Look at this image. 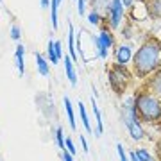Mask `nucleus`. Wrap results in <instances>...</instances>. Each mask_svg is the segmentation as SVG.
I'll return each instance as SVG.
<instances>
[{"mask_svg": "<svg viewBox=\"0 0 161 161\" xmlns=\"http://www.w3.org/2000/svg\"><path fill=\"white\" fill-rule=\"evenodd\" d=\"M125 20H127V9L124 7L122 0H111L109 11L106 14V25H108L113 32H118Z\"/></svg>", "mask_w": 161, "mask_h": 161, "instance_id": "nucleus-6", "label": "nucleus"}, {"mask_svg": "<svg viewBox=\"0 0 161 161\" xmlns=\"http://www.w3.org/2000/svg\"><path fill=\"white\" fill-rule=\"evenodd\" d=\"M92 100V111H93V116H95V122H97V129H95V136L97 138H100L104 134V122H102V113H100V109H98V104H97V97H92L90 98Z\"/></svg>", "mask_w": 161, "mask_h": 161, "instance_id": "nucleus-13", "label": "nucleus"}, {"mask_svg": "<svg viewBox=\"0 0 161 161\" xmlns=\"http://www.w3.org/2000/svg\"><path fill=\"white\" fill-rule=\"evenodd\" d=\"M143 88L149 90L150 93H154L156 97L161 98V68L156 70L154 74L149 75V77L143 80Z\"/></svg>", "mask_w": 161, "mask_h": 161, "instance_id": "nucleus-9", "label": "nucleus"}, {"mask_svg": "<svg viewBox=\"0 0 161 161\" xmlns=\"http://www.w3.org/2000/svg\"><path fill=\"white\" fill-rule=\"evenodd\" d=\"M34 59H36L38 74H40L41 77H48V75H50V61H48L43 54H40V52H36L34 54Z\"/></svg>", "mask_w": 161, "mask_h": 161, "instance_id": "nucleus-15", "label": "nucleus"}, {"mask_svg": "<svg viewBox=\"0 0 161 161\" xmlns=\"http://www.w3.org/2000/svg\"><path fill=\"white\" fill-rule=\"evenodd\" d=\"M77 14L79 16H86L88 14V0H77Z\"/></svg>", "mask_w": 161, "mask_h": 161, "instance_id": "nucleus-26", "label": "nucleus"}, {"mask_svg": "<svg viewBox=\"0 0 161 161\" xmlns=\"http://www.w3.org/2000/svg\"><path fill=\"white\" fill-rule=\"evenodd\" d=\"M136 154H138L140 161H159L158 158H154V156L150 154L145 147H138V149H136Z\"/></svg>", "mask_w": 161, "mask_h": 161, "instance_id": "nucleus-24", "label": "nucleus"}, {"mask_svg": "<svg viewBox=\"0 0 161 161\" xmlns=\"http://www.w3.org/2000/svg\"><path fill=\"white\" fill-rule=\"evenodd\" d=\"M134 2H136V0H122V4H124V7H125V9H131Z\"/></svg>", "mask_w": 161, "mask_h": 161, "instance_id": "nucleus-34", "label": "nucleus"}, {"mask_svg": "<svg viewBox=\"0 0 161 161\" xmlns=\"http://www.w3.org/2000/svg\"><path fill=\"white\" fill-rule=\"evenodd\" d=\"M132 54H134V50L129 43H118L113 47V63L129 66L132 61Z\"/></svg>", "mask_w": 161, "mask_h": 161, "instance_id": "nucleus-7", "label": "nucleus"}, {"mask_svg": "<svg viewBox=\"0 0 161 161\" xmlns=\"http://www.w3.org/2000/svg\"><path fill=\"white\" fill-rule=\"evenodd\" d=\"M47 59L50 61V64H59V59L56 56V48H54V40H48V43H47Z\"/></svg>", "mask_w": 161, "mask_h": 161, "instance_id": "nucleus-23", "label": "nucleus"}, {"mask_svg": "<svg viewBox=\"0 0 161 161\" xmlns=\"http://www.w3.org/2000/svg\"><path fill=\"white\" fill-rule=\"evenodd\" d=\"M68 56L72 58L75 64H77V59H79V52H77V45H75V29L72 22L68 20Z\"/></svg>", "mask_w": 161, "mask_h": 161, "instance_id": "nucleus-14", "label": "nucleus"}, {"mask_svg": "<svg viewBox=\"0 0 161 161\" xmlns=\"http://www.w3.org/2000/svg\"><path fill=\"white\" fill-rule=\"evenodd\" d=\"M120 116H122L124 125L127 127V132H129V136H131L132 142H142V140H145L147 131H145L143 124H142L140 118H138L136 102H134V93H132V95H127V97L122 100Z\"/></svg>", "mask_w": 161, "mask_h": 161, "instance_id": "nucleus-3", "label": "nucleus"}, {"mask_svg": "<svg viewBox=\"0 0 161 161\" xmlns=\"http://www.w3.org/2000/svg\"><path fill=\"white\" fill-rule=\"evenodd\" d=\"M61 4H63V0H50V22L54 31H58L59 27V6Z\"/></svg>", "mask_w": 161, "mask_h": 161, "instance_id": "nucleus-19", "label": "nucleus"}, {"mask_svg": "<svg viewBox=\"0 0 161 161\" xmlns=\"http://www.w3.org/2000/svg\"><path fill=\"white\" fill-rule=\"evenodd\" d=\"M77 109H79V118L80 122H82V125H84V131L88 132V134H93V127H92V122H90V113L86 111V106H84V102H79L77 104Z\"/></svg>", "mask_w": 161, "mask_h": 161, "instance_id": "nucleus-17", "label": "nucleus"}, {"mask_svg": "<svg viewBox=\"0 0 161 161\" xmlns=\"http://www.w3.org/2000/svg\"><path fill=\"white\" fill-rule=\"evenodd\" d=\"M158 156H159V161H161V136L158 140Z\"/></svg>", "mask_w": 161, "mask_h": 161, "instance_id": "nucleus-35", "label": "nucleus"}, {"mask_svg": "<svg viewBox=\"0 0 161 161\" xmlns=\"http://www.w3.org/2000/svg\"><path fill=\"white\" fill-rule=\"evenodd\" d=\"M88 4H90V9L98 11L104 16V20H106V14H108V11H109L111 0H88Z\"/></svg>", "mask_w": 161, "mask_h": 161, "instance_id": "nucleus-20", "label": "nucleus"}, {"mask_svg": "<svg viewBox=\"0 0 161 161\" xmlns=\"http://www.w3.org/2000/svg\"><path fill=\"white\" fill-rule=\"evenodd\" d=\"M14 64H16L18 75L23 77L25 75V47H23V43H16V48H14Z\"/></svg>", "mask_w": 161, "mask_h": 161, "instance_id": "nucleus-11", "label": "nucleus"}, {"mask_svg": "<svg viewBox=\"0 0 161 161\" xmlns=\"http://www.w3.org/2000/svg\"><path fill=\"white\" fill-rule=\"evenodd\" d=\"M54 48H56V56H58V59L61 61V59L64 58V56H63V45H61V40H54Z\"/></svg>", "mask_w": 161, "mask_h": 161, "instance_id": "nucleus-29", "label": "nucleus"}, {"mask_svg": "<svg viewBox=\"0 0 161 161\" xmlns=\"http://www.w3.org/2000/svg\"><path fill=\"white\" fill-rule=\"evenodd\" d=\"M127 20H131L134 23H140L149 18V13H147V6H145V0H136L132 4L131 9H127Z\"/></svg>", "mask_w": 161, "mask_h": 161, "instance_id": "nucleus-8", "label": "nucleus"}, {"mask_svg": "<svg viewBox=\"0 0 161 161\" xmlns=\"http://www.w3.org/2000/svg\"><path fill=\"white\" fill-rule=\"evenodd\" d=\"M86 18H88V22H90V25H93V27H100V25L106 23L104 16L98 11H95V9H90L88 14H86Z\"/></svg>", "mask_w": 161, "mask_h": 161, "instance_id": "nucleus-21", "label": "nucleus"}, {"mask_svg": "<svg viewBox=\"0 0 161 161\" xmlns=\"http://www.w3.org/2000/svg\"><path fill=\"white\" fill-rule=\"evenodd\" d=\"M63 106H64V111H66V118H68L70 129L75 131V129H77V118H75V111H74V106H72V100H70L68 97H64Z\"/></svg>", "mask_w": 161, "mask_h": 161, "instance_id": "nucleus-18", "label": "nucleus"}, {"mask_svg": "<svg viewBox=\"0 0 161 161\" xmlns=\"http://www.w3.org/2000/svg\"><path fill=\"white\" fill-rule=\"evenodd\" d=\"M63 64H64V75H66V79H68V82L72 84V88H75L77 82H79V77H77V72H75V66H74L72 58H70V56H64Z\"/></svg>", "mask_w": 161, "mask_h": 161, "instance_id": "nucleus-10", "label": "nucleus"}, {"mask_svg": "<svg viewBox=\"0 0 161 161\" xmlns=\"http://www.w3.org/2000/svg\"><path fill=\"white\" fill-rule=\"evenodd\" d=\"M75 2H77V0H74V4H75Z\"/></svg>", "mask_w": 161, "mask_h": 161, "instance_id": "nucleus-37", "label": "nucleus"}, {"mask_svg": "<svg viewBox=\"0 0 161 161\" xmlns=\"http://www.w3.org/2000/svg\"><path fill=\"white\" fill-rule=\"evenodd\" d=\"M64 149L68 150L70 154H77V147H75V142L72 138H66V142H64Z\"/></svg>", "mask_w": 161, "mask_h": 161, "instance_id": "nucleus-28", "label": "nucleus"}, {"mask_svg": "<svg viewBox=\"0 0 161 161\" xmlns=\"http://www.w3.org/2000/svg\"><path fill=\"white\" fill-rule=\"evenodd\" d=\"M132 80H134V74H132V70L129 66L116 64V63H111L108 66V82H109L111 92L115 95L122 97L129 90Z\"/></svg>", "mask_w": 161, "mask_h": 161, "instance_id": "nucleus-4", "label": "nucleus"}, {"mask_svg": "<svg viewBox=\"0 0 161 161\" xmlns=\"http://www.w3.org/2000/svg\"><path fill=\"white\" fill-rule=\"evenodd\" d=\"M79 143H80V147H82V150L88 154V152H90V147H88V142H86V138H84L82 134L79 136Z\"/></svg>", "mask_w": 161, "mask_h": 161, "instance_id": "nucleus-31", "label": "nucleus"}, {"mask_svg": "<svg viewBox=\"0 0 161 161\" xmlns=\"http://www.w3.org/2000/svg\"><path fill=\"white\" fill-rule=\"evenodd\" d=\"M118 32H120V38L124 41H132L134 38H136V34H138V29H136V23H134V22L125 20Z\"/></svg>", "mask_w": 161, "mask_h": 161, "instance_id": "nucleus-12", "label": "nucleus"}, {"mask_svg": "<svg viewBox=\"0 0 161 161\" xmlns=\"http://www.w3.org/2000/svg\"><path fill=\"white\" fill-rule=\"evenodd\" d=\"M127 154H129V161H140L138 154H136V149H131Z\"/></svg>", "mask_w": 161, "mask_h": 161, "instance_id": "nucleus-32", "label": "nucleus"}, {"mask_svg": "<svg viewBox=\"0 0 161 161\" xmlns=\"http://www.w3.org/2000/svg\"><path fill=\"white\" fill-rule=\"evenodd\" d=\"M159 68H161V40H158L154 36H147L132 54L131 70L134 74V79L145 80L149 75H152Z\"/></svg>", "mask_w": 161, "mask_h": 161, "instance_id": "nucleus-1", "label": "nucleus"}, {"mask_svg": "<svg viewBox=\"0 0 161 161\" xmlns=\"http://www.w3.org/2000/svg\"><path fill=\"white\" fill-rule=\"evenodd\" d=\"M40 7L43 9V11L50 9V0H40Z\"/></svg>", "mask_w": 161, "mask_h": 161, "instance_id": "nucleus-33", "label": "nucleus"}, {"mask_svg": "<svg viewBox=\"0 0 161 161\" xmlns=\"http://www.w3.org/2000/svg\"><path fill=\"white\" fill-rule=\"evenodd\" d=\"M54 140H56V145H58L59 150H64V142H66V136H64V127L58 125L54 129Z\"/></svg>", "mask_w": 161, "mask_h": 161, "instance_id": "nucleus-22", "label": "nucleus"}, {"mask_svg": "<svg viewBox=\"0 0 161 161\" xmlns=\"http://www.w3.org/2000/svg\"><path fill=\"white\" fill-rule=\"evenodd\" d=\"M116 154H118V159L120 161H129V154L125 152V149H124L122 143H116Z\"/></svg>", "mask_w": 161, "mask_h": 161, "instance_id": "nucleus-27", "label": "nucleus"}, {"mask_svg": "<svg viewBox=\"0 0 161 161\" xmlns=\"http://www.w3.org/2000/svg\"><path fill=\"white\" fill-rule=\"evenodd\" d=\"M134 102L136 111L142 124L147 125H159L161 124V98L156 97L149 90H136L134 92Z\"/></svg>", "mask_w": 161, "mask_h": 161, "instance_id": "nucleus-2", "label": "nucleus"}, {"mask_svg": "<svg viewBox=\"0 0 161 161\" xmlns=\"http://www.w3.org/2000/svg\"><path fill=\"white\" fill-rule=\"evenodd\" d=\"M2 2H4V0H0V4H2Z\"/></svg>", "mask_w": 161, "mask_h": 161, "instance_id": "nucleus-36", "label": "nucleus"}, {"mask_svg": "<svg viewBox=\"0 0 161 161\" xmlns=\"http://www.w3.org/2000/svg\"><path fill=\"white\" fill-rule=\"evenodd\" d=\"M92 41H93V47H95V56L98 59L106 61L109 58V50H113V47L116 45V36L104 23V25H100L97 34H92Z\"/></svg>", "mask_w": 161, "mask_h": 161, "instance_id": "nucleus-5", "label": "nucleus"}, {"mask_svg": "<svg viewBox=\"0 0 161 161\" xmlns=\"http://www.w3.org/2000/svg\"><path fill=\"white\" fill-rule=\"evenodd\" d=\"M147 13L150 20H159L161 22V0H145Z\"/></svg>", "mask_w": 161, "mask_h": 161, "instance_id": "nucleus-16", "label": "nucleus"}, {"mask_svg": "<svg viewBox=\"0 0 161 161\" xmlns=\"http://www.w3.org/2000/svg\"><path fill=\"white\" fill-rule=\"evenodd\" d=\"M9 38H11L13 41L20 43V40H22V29H20L18 23H13L11 27H9Z\"/></svg>", "mask_w": 161, "mask_h": 161, "instance_id": "nucleus-25", "label": "nucleus"}, {"mask_svg": "<svg viewBox=\"0 0 161 161\" xmlns=\"http://www.w3.org/2000/svg\"><path fill=\"white\" fill-rule=\"evenodd\" d=\"M74 158H75V156H74V154H70L66 149L61 150V161H75Z\"/></svg>", "mask_w": 161, "mask_h": 161, "instance_id": "nucleus-30", "label": "nucleus"}]
</instances>
